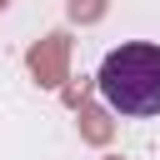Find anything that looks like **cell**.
I'll list each match as a JSON object with an SVG mask.
<instances>
[{
	"instance_id": "obj_1",
	"label": "cell",
	"mask_w": 160,
	"mask_h": 160,
	"mask_svg": "<svg viewBox=\"0 0 160 160\" xmlns=\"http://www.w3.org/2000/svg\"><path fill=\"white\" fill-rule=\"evenodd\" d=\"M100 100L115 115H160V45H120L100 60Z\"/></svg>"
}]
</instances>
